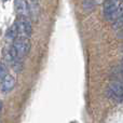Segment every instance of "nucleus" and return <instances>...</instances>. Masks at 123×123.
Wrapping results in <instances>:
<instances>
[{
	"mask_svg": "<svg viewBox=\"0 0 123 123\" xmlns=\"http://www.w3.org/2000/svg\"><path fill=\"white\" fill-rule=\"evenodd\" d=\"M13 47L15 48L19 56L24 57V56L28 55V53L30 52L31 43H30L29 39L27 37H19V38H16L13 41Z\"/></svg>",
	"mask_w": 123,
	"mask_h": 123,
	"instance_id": "1",
	"label": "nucleus"
},
{
	"mask_svg": "<svg viewBox=\"0 0 123 123\" xmlns=\"http://www.w3.org/2000/svg\"><path fill=\"white\" fill-rule=\"evenodd\" d=\"M107 93L109 97L112 98L113 100L121 102L123 100V84L120 82H111L108 86Z\"/></svg>",
	"mask_w": 123,
	"mask_h": 123,
	"instance_id": "2",
	"label": "nucleus"
},
{
	"mask_svg": "<svg viewBox=\"0 0 123 123\" xmlns=\"http://www.w3.org/2000/svg\"><path fill=\"white\" fill-rule=\"evenodd\" d=\"M17 27H18V31L19 35L22 37H30L32 32V26L31 23L28 21L27 17H21L18 18V21L16 22Z\"/></svg>",
	"mask_w": 123,
	"mask_h": 123,
	"instance_id": "3",
	"label": "nucleus"
},
{
	"mask_svg": "<svg viewBox=\"0 0 123 123\" xmlns=\"http://www.w3.org/2000/svg\"><path fill=\"white\" fill-rule=\"evenodd\" d=\"M122 0H107L104 3V15L107 19H110L112 14L116 12Z\"/></svg>",
	"mask_w": 123,
	"mask_h": 123,
	"instance_id": "4",
	"label": "nucleus"
},
{
	"mask_svg": "<svg viewBox=\"0 0 123 123\" xmlns=\"http://www.w3.org/2000/svg\"><path fill=\"white\" fill-rule=\"evenodd\" d=\"M15 11L21 17H28L30 14L29 6L26 0H15L14 2Z\"/></svg>",
	"mask_w": 123,
	"mask_h": 123,
	"instance_id": "5",
	"label": "nucleus"
},
{
	"mask_svg": "<svg viewBox=\"0 0 123 123\" xmlns=\"http://www.w3.org/2000/svg\"><path fill=\"white\" fill-rule=\"evenodd\" d=\"M15 79L11 74H6L3 79H1V91L3 93H9L11 92L15 86Z\"/></svg>",
	"mask_w": 123,
	"mask_h": 123,
	"instance_id": "6",
	"label": "nucleus"
},
{
	"mask_svg": "<svg viewBox=\"0 0 123 123\" xmlns=\"http://www.w3.org/2000/svg\"><path fill=\"white\" fill-rule=\"evenodd\" d=\"M19 34L18 31V27H17V24H13L12 26H11L10 28H9L8 30H6V38L9 39V40H13L14 41L15 39L17 38V35Z\"/></svg>",
	"mask_w": 123,
	"mask_h": 123,
	"instance_id": "7",
	"label": "nucleus"
},
{
	"mask_svg": "<svg viewBox=\"0 0 123 123\" xmlns=\"http://www.w3.org/2000/svg\"><path fill=\"white\" fill-rule=\"evenodd\" d=\"M29 10H30V14H31L32 16H36V15H38L39 9H38V6L36 4V2H31V3H30Z\"/></svg>",
	"mask_w": 123,
	"mask_h": 123,
	"instance_id": "8",
	"label": "nucleus"
},
{
	"mask_svg": "<svg viewBox=\"0 0 123 123\" xmlns=\"http://www.w3.org/2000/svg\"><path fill=\"white\" fill-rule=\"evenodd\" d=\"M6 74H8V69H6V66L2 63L1 64V69H0V78L3 79Z\"/></svg>",
	"mask_w": 123,
	"mask_h": 123,
	"instance_id": "9",
	"label": "nucleus"
},
{
	"mask_svg": "<svg viewBox=\"0 0 123 123\" xmlns=\"http://www.w3.org/2000/svg\"><path fill=\"white\" fill-rule=\"evenodd\" d=\"M113 26H115V28H121V27H123V15H121V16H120L117 21H115Z\"/></svg>",
	"mask_w": 123,
	"mask_h": 123,
	"instance_id": "10",
	"label": "nucleus"
},
{
	"mask_svg": "<svg viewBox=\"0 0 123 123\" xmlns=\"http://www.w3.org/2000/svg\"><path fill=\"white\" fill-rule=\"evenodd\" d=\"M122 64H123V61H122Z\"/></svg>",
	"mask_w": 123,
	"mask_h": 123,
	"instance_id": "11",
	"label": "nucleus"
},
{
	"mask_svg": "<svg viewBox=\"0 0 123 123\" xmlns=\"http://www.w3.org/2000/svg\"><path fill=\"white\" fill-rule=\"evenodd\" d=\"M4 1H6V0H4Z\"/></svg>",
	"mask_w": 123,
	"mask_h": 123,
	"instance_id": "12",
	"label": "nucleus"
},
{
	"mask_svg": "<svg viewBox=\"0 0 123 123\" xmlns=\"http://www.w3.org/2000/svg\"><path fill=\"white\" fill-rule=\"evenodd\" d=\"M122 1H123V0H122Z\"/></svg>",
	"mask_w": 123,
	"mask_h": 123,
	"instance_id": "13",
	"label": "nucleus"
}]
</instances>
